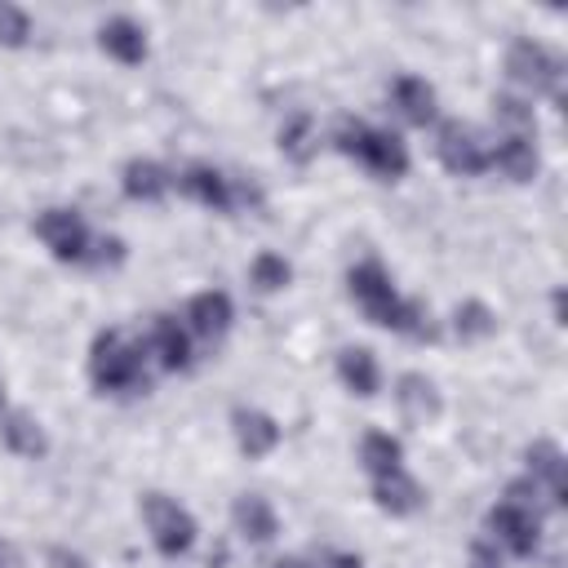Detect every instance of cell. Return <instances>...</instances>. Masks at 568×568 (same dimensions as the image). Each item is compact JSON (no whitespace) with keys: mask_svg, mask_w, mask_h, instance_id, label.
<instances>
[{"mask_svg":"<svg viewBox=\"0 0 568 568\" xmlns=\"http://www.w3.org/2000/svg\"><path fill=\"white\" fill-rule=\"evenodd\" d=\"M346 293L364 311V320L377 324V328H390V333H404V337H426L430 333L426 328V306L417 297H404L390 284V275L377 257H364L346 271Z\"/></svg>","mask_w":568,"mask_h":568,"instance_id":"1","label":"cell"},{"mask_svg":"<svg viewBox=\"0 0 568 568\" xmlns=\"http://www.w3.org/2000/svg\"><path fill=\"white\" fill-rule=\"evenodd\" d=\"M142 342H133L124 328H102L89 346V382L102 395H138L146 390V359Z\"/></svg>","mask_w":568,"mask_h":568,"instance_id":"2","label":"cell"},{"mask_svg":"<svg viewBox=\"0 0 568 568\" xmlns=\"http://www.w3.org/2000/svg\"><path fill=\"white\" fill-rule=\"evenodd\" d=\"M333 146L346 160L364 164L382 182H399L408 173V146H404V138L390 133V129H377L368 120H342L337 133H333Z\"/></svg>","mask_w":568,"mask_h":568,"instance_id":"3","label":"cell"},{"mask_svg":"<svg viewBox=\"0 0 568 568\" xmlns=\"http://www.w3.org/2000/svg\"><path fill=\"white\" fill-rule=\"evenodd\" d=\"M506 75H510L524 93H532V98L564 102V62H559V53H555L550 44H541V40H528V36L510 40V49H506Z\"/></svg>","mask_w":568,"mask_h":568,"instance_id":"4","label":"cell"},{"mask_svg":"<svg viewBox=\"0 0 568 568\" xmlns=\"http://www.w3.org/2000/svg\"><path fill=\"white\" fill-rule=\"evenodd\" d=\"M138 510H142V524L151 532V546L164 559H182L195 546V532H200L195 528V515L182 501H173L169 493H142Z\"/></svg>","mask_w":568,"mask_h":568,"instance_id":"5","label":"cell"},{"mask_svg":"<svg viewBox=\"0 0 568 568\" xmlns=\"http://www.w3.org/2000/svg\"><path fill=\"white\" fill-rule=\"evenodd\" d=\"M488 151H493V142L475 124H466V120H439V129H435V155H439V164L453 178H479V173H488L493 169Z\"/></svg>","mask_w":568,"mask_h":568,"instance_id":"6","label":"cell"},{"mask_svg":"<svg viewBox=\"0 0 568 568\" xmlns=\"http://www.w3.org/2000/svg\"><path fill=\"white\" fill-rule=\"evenodd\" d=\"M484 528H488V541L501 546L515 559H532L537 546H541V515L528 510V506H515L506 497L484 515Z\"/></svg>","mask_w":568,"mask_h":568,"instance_id":"7","label":"cell"},{"mask_svg":"<svg viewBox=\"0 0 568 568\" xmlns=\"http://www.w3.org/2000/svg\"><path fill=\"white\" fill-rule=\"evenodd\" d=\"M36 235L58 262H89L93 231L75 209H44L36 213Z\"/></svg>","mask_w":568,"mask_h":568,"instance_id":"8","label":"cell"},{"mask_svg":"<svg viewBox=\"0 0 568 568\" xmlns=\"http://www.w3.org/2000/svg\"><path fill=\"white\" fill-rule=\"evenodd\" d=\"M178 191H182L186 200L213 209V213H231L240 200L253 195L248 186H235V182H231L222 169H213V164H186L182 178H178Z\"/></svg>","mask_w":568,"mask_h":568,"instance_id":"9","label":"cell"},{"mask_svg":"<svg viewBox=\"0 0 568 568\" xmlns=\"http://www.w3.org/2000/svg\"><path fill=\"white\" fill-rule=\"evenodd\" d=\"M524 466H528V479L546 493V501L555 510H564L568 506V457H564V448L555 439H532L524 448Z\"/></svg>","mask_w":568,"mask_h":568,"instance_id":"10","label":"cell"},{"mask_svg":"<svg viewBox=\"0 0 568 568\" xmlns=\"http://www.w3.org/2000/svg\"><path fill=\"white\" fill-rule=\"evenodd\" d=\"M142 346L160 359V368H164V373H186V368L195 364L191 333H186V324H178L173 315H155V320H151V333H146V342H142Z\"/></svg>","mask_w":568,"mask_h":568,"instance_id":"11","label":"cell"},{"mask_svg":"<svg viewBox=\"0 0 568 568\" xmlns=\"http://www.w3.org/2000/svg\"><path fill=\"white\" fill-rule=\"evenodd\" d=\"M231 430H235V444L248 462L257 457H271L280 448V422L262 408H248V404H235L231 408Z\"/></svg>","mask_w":568,"mask_h":568,"instance_id":"12","label":"cell"},{"mask_svg":"<svg viewBox=\"0 0 568 568\" xmlns=\"http://www.w3.org/2000/svg\"><path fill=\"white\" fill-rule=\"evenodd\" d=\"M231 320H235V302L222 288H204V293H195L186 302V333H195L204 342L226 337L231 333Z\"/></svg>","mask_w":568,"mask_h":568,"instance_id":"13","label":"cell"},{"mask_svg":"<svg viewBox=\"0 0 568 568\" xmlns=\"http://www.w3.org/2000/svg\"><path fill=\"white\" fill-rule=\"evenodd\" d=\"M386 98H390V106L399 111V120H408V124H417V129L435 124V115H439L435 84L422 80V75H395L390 89H386Z\"/></svg>","mask_w":568,"mask_h":568,"instance_id":"14","label":"cell"},{"mask_svg":"<svg viewBox=\"0 0 568 568\" xmlns=\"http://www.w3.org/2000/svg\"><path fill=\"white\" fill-rule=\"evenodd\" d=\"M373 506L404 519V515H417L426 506V488L399 466V470H386V475H373Z\"/></svg>","mask_w":568,"mask_h":568,"instance_id":"15","label":"cell"},{"mask_svg":"<svg viewBox=\"0 0 568 568\" xmlns=\"http://www.w3.org/2000/svg\"><path fill=\"white\" fill-rule=\"evenodd\" d=\"M231 524L244 541L253 546H271L280 537V519H275V506L262 497V493H240L231 501Z\"/></svg>","mask_w":568,"mask_h":568,"instance_id":"16","label":"cell"},{"mask_svg":"<svg viewBox=\"0 0 568 568\" xmlns=\"http://www.w3.org/2000/svg\"><path fill=\"white\" fill-rule=\"evenodd\" d=\"M98 44H102L106 58H115V62H124V67L146 62V27L133 22L129 13L106 18V22L98 27Z\"/></svg>","mask_w":568,"mask_h":568,"instance_id":"17","label":"cell"},{"mask_svg":"<svg viewBox=\"0 0 568 568\" xmlns=\"http://www.w3.org/2000/svg\"><path fill=\"white\" fill-rule=\"evenodd\" d=\"M395 404H399L404 422H413V426H426V422H435L444 413V399H439V390H435V382L426 373H399Z\"/></svg>","mask_w":568,"mask_h":568,"instance_id":"18","label":"cell"},{"mask_svg":"<svg viewBox=\"0 0 568 568\" xmlns=\"http://www.w3.org/2000/svg\"><path fill=\"white\" fill-rule=\"evenodd\" d=\"M488 160H493V169H497L501 178H510V182H532V178L541 173L537 138H510V133H501V138L493 142Z\"/></svg>","mask_w":568,"mask_h":568,"instance_id":"19","label":"cell"},{"mask_svg":"<svg viewBox=\"0 0 568 568\" xmlns=\"http://www.w3.org/2000/svg\"><path fill=\"white\" fill-rule=\"evenodd\" d=\"M169 186H173V173L160 160H142L138 155V160H129L120 169V191L129 200H138V204H160L169 195Z\"/></svg>","mask_w":568,"mask_h":568,"instance_id":"20","label":"cell"},{"mask_svg":"<svg viewBox=\"0 0 568 568\" xmlns=\"http://www.w3.org/2000/svg\"><path fill=\"white\" fill-rule=\"evenodd\" d=\"M0 439H4L9 453L27 457V462H40V457L49 453L44 426H40L31 413H22V408H4V413H0Z\"/></svg>","mask_w":568,"mask_h":568,"instance_id":"21","label":"cell"},{"mask_svg":"<svg viewBox=\"0 0 568 568\" xmlns=\"http://www.w3.org/2000/svg\"><path fill=\"white\" fill-rule=\"evenodd\" d=\"M337 377L359 399H373L382 390V368H377V355L368 346H342L337 351Z\"/></svg>","mask_w":568,"mask_h":568,"instance_id":"22","label":"cell"},{"mask_svg":"<svg viewBox=\"0 0 568 568\" xmlns=\"http://www.w3.org/2000/svg\"><path fill=\"white\" fill-rule=\"evenodd\" d=\"M359 466L373 475H386V470H399L404 466V444L390 435V430H368L359 439Z\"/></svg>","mask_w":568,"mask_h":568,"instance_id":"23","label":"cell"},{"mask_svg":"<svg viewBox=\"0 0 568 568\" xmlns=\"http://www.w3.org/2000/svg\"><path fill=\"white\" fill-rule=\"evenodd\" d=\"M493 120H497L501 133H510V138H537V115H532V102H528V98L497 93V98H493Z\"/></svg>","mask_w":568,"mask_h":568,"instance_id":"24","label":"cell"},{"mask_svg":"<svg viewBox=\"0 0 568 568\" xmlns=\"http://www.w3.org/2000/svg\"><path fill=\"white\" fill-rule=\"evenodd\" d=\"M315 146H320V133H315V120H311L306 111H297V115H288V120H284V129H280V151H284L288 160H297V164H306V160L315 155Z\"/></svg>","mask_w":568,"mask_h":568,"instance_id":"25","label":"cell"},{"mask_svg":"<svg viewBox=\"0 0 568 568\" xmlns=\"http://www.w3.org/2000/svg\"><path fill=\"white\" fill-rule=\"evenodd\" d=\"M248 284H253L257 293H284V288L293 284V266H288V257L262 248V253L248 262Z\"/></svg>","mask_w":568,"mask_h":568,"instance_id":"26","label":"cell"},{"mask_svg":"<svg viewBox=\"0 0 568 568\" xmlns=\"http://www.w3.org/2000/svg\"><path fill=\"white\" fill-rule=\"evenodd\" d=\"M453 328H457L462 342H484V337L497 333V311L484 306V302H475V297H466V302H457V311H453Z\"/></svg>","mask_w":568,"mask_h":568,"instance_id":"27","label":"cell"},{"mask_svg":"<svg viewBox=\"0 0 568 568\" xmlns=\"http://www.w3.org/2000/svg\"><path fill=\"white\" fill-rule=\"evenodd\" d=\"M27 40H31V13L0 0V44L4 49H22Z\"/></svg>","mask_w":568,"mask_h":568,"instance_id":"28","label":"cell"},{"mask_svg":"<svg viewBox=\"0 0 568 568\" xmlns=\"http://www.w3.org/2000/svg\"><path fill=\"white\" fill-rule=\"evenodd\" d=\"M124 262V240L120 235H93L89 266H120Z\"/></svg>","mask_w":568,"mask_h":568,"instance_id":"29","label":"cell"},{"mask_svg":"<svg viewBox=\"0 0 568 568\" xmlns=\"http://www.w3.org/2000/svg\"><path fill=\"white\" fill-rule=\"evenodd\" d=\"M306 568H364V559L351 550H315L306 555Z\"/></svg>","mask_w":568,"mask_h":568,"instance_id":"30","label":"cell"},{"mask_svg":"<svg viewBox=\"0 0 568 568\" xmlns=\"http://www.w3.org/2000/svg\"><path fill=\"white\" fill-rule=\"evenodd\" d=\"M466 568H501V550H497L488 537H479V541H470V559H466Z\"/></svg>","mask_w":568,"mask_h":568,"instance_id":"31","label":"cell"},{"mask_svg":"<svg viewBox=\"0 0 568 568\" xmlns=\"http://www.w3.org/2000/svg\"><path fill=\"white\" fill-rule=\"evenodd\" d=\"M44 564H49V568H93L84 555L67 550V546H49V550H44Z\"/></svg>","mask_w":568,"mask_h":568,"instance_id":"32","label":"cell"},{"mask_svg":"<svg viewBox=\"0 0 568 568\" xmlns=\"http://www.w3.org/2000/svg\"><path fill=\"white\" fill-rule=\"evenodd\" d=\"M0 568H22V555L9 541H0Z\"/></svg>","mask_w":568,"mask_h":568,"instance_id":"33","label":"cell"},{"mask_svg":"<svg viewBox=\"0 0 568 568\" xmlns=\"http://www.w3.org/2000/svg\"><path fill=\"white\" fill-rule=\"evenodd\" d=\"M271 568H306V555H288V559H275Z\"/></svg>","mask_w":568,"mask_h":568,"instance_id":"34","label":"cell"},{"mask_svg":"<svg viewBox=\"0 0 568 568\" xmlns=\"http://www.w3.org/2000/svg\"><path fill=\"white\" fill-rule=\"evenodd\" d=\"M0 413H4V382H0Z\"/></svg>","mask_w":568,"mask_h":568,"instance_id":"35","label":"cell"}]
</instances>
